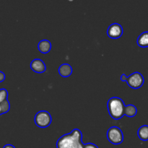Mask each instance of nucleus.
<instances>
[{"label": "nucleus", "mask_w": 148, "mask_h": 148, "mask_svg": "<svg viewBox=\"0 0 148 148\" xmlns=\"http://www.w3.org/2000/svg\"><path fill=\"white\" fill-rule=\"evenodd\" d=\"M3 148H15V147H14L13 145H12L8 144V145H4Z\"/></svg>", "instance_id": "18"}, {"label": "nucleus", "mask_w": 148, "mask_h": 148, "mask_svg": "<svg viewBox=\"0 0 148 148\" xmlns=\"http://www.w3.org/2000/svg\"><path fill=\"white\" fill-rule=\"evenodd\" d=\"M82 134L80 130L75 129L68 134H64L58 140L57 148H83L82 142Z\"/></svg>", "instance_id": "1"}, {"label": "nucleus", "mask_w": 148, "mask_h": 148, "mask_svg": "<svg viewBox=\"0 0 148 148\" xmlns=\"http://www.w3.org/2000/svg\"><path fill=\"white\" fill-rule=\"evenodd\" d=\"M127 79V77L126 76L125 74H122V75L121 76V80L123 81V82H125Z\"/></svg>", "instance_id": "17"}, {"label": "nucleus", "mask_w": 148, "mask_h": 148, "mask_svg": "<svg viewBox=\"0 0 148 148\" xmlns=\"http://www.w3.org/2000/svg\"><path fill=\"white\" fill-rule=\"evenodd\" d=\"M123 34V27L118 23L111 24L107 30V35L111 38H119Z\"/></svg>", "instance_id": "6"}, {"label": "nucleus", "mask_w": 148, "mask_h": 148, "mask_svg": "<svg viewBox=\"0 0 148 148\" xmlns=\"http://www.w3.org/2000/svg\"><path fill=\"white\" fill-rule=\"evenodd\" d=\"M137 134H138V137H140L141 140H143V141L148 140V126H142L138 130Z\"/></svg>", "instance_id": "11"}, {"label": "nucleus", "mask_w": 148, "mask_h": 148, "mask_svg": "<svg viewBox=\"0 0 148 148\" xmlns=\"http://www.w3.org/2000/svg\"><path fill=\"white\" fill-rule=\"evenodd\" d=\"M137 44L142 48L148 47V32H144L137 38Z\"/></svg>", "instance_id": "10"}, {"label": "nucleus", "mask_w": 148, "mask_h": 148, "mask_svg": "<svg viewBox=\"0 0 148 148\" xmlns=\"http://www.w3.org/2000/svg\"><path fill=\"white\" fill-rule=\"evenodd\" d=\"M4 79H5V75H4V72L0 71V82H3Z\"/></svg>", "instance_id": "16"}, {"label": "nucleus", "mask_w": 148, "mask_h": 148, "mask_svg": "<svg viewBox=\"0 0 148 148\" xmlns=\"http://www.w3.org/2000/svg\"><path fill=\"white\" fill-rule=\"evenodd\" d=\"M83 148H98V147L93 143H87V144L84 145Z\"/></svg>", "instance_id": "15"}, {"label": "nucleus", "mask_w": 148, "mask_h": 148, "mask_svg": "<svg viewBox=\"0 0 148 148\" xmlns=\"http://www.w3.org/2000/svg\"><path fill=\"white\" fill-rule=\"evenodd\" d=\"M38 48L42 53H47L51 49V43L48 40H42L39 42Z\"/></svg>", "instance_id": "9"}, {"label": "nucleus", "mask_w": 148, "mask_h": 148, "mask_svg": "<svg viewBox=\"0 0 148 148\" xmlns=\"http://www.w3.org/2000/svg\"><path fill=\"white\" fill-rule=\"evenodd\" d=\"M107 138L108 141L114 145H119L124 140L122 131L117 127H112L107 132Z\"/></svg>", "instance_id": "3"}, {"label": "nucleus", "mask_w": 148, "mask_h": 148, "mask_svg": "<svg viewBox=\"0 0 148 148\" xmlns=\"http://www.w3.org/2000/svg\"><path fill=\"white\" fill-rule=\"evenodd\" d=\"M59 73L63 77H68L72 73V68L68 64H64L59 68Z\"/></svg>", "instance_id": "8"}, {"label": "nucleus", "mask_w": 148, "mask_h": 148, "mask_svg": "<svg viewBox=\"0 0 148 148\" xmlns=\"http://www.w3.org/2000/svg\"><path fill=\"white\" fill-rule=\"evenodd\" d=\"M127 82L130 88L133 89H138L144 84V77L140 72H134L127 77Z\"/></svg>", "instance_id": "5"}, {"label": "nucleus", "mask_w": 148, "mask_h": 148, "mask_svg": "<svg viewBox=\"0 0 148 148\" xmlns=\"http://www.w3.org/2000/svg\"><path fill=\"white\" fill-rule=\"evenodd\" d=\"M10 104L8 100L3 101V102L0 103V115L1 114H6L10 111Z\"/></svg>", "instance_id": "13"}, {"label": "nucleus", "mask_w": 148, "mask_h": 148, "mask_svg": "<svg viewBox=\"0 0 148 148\" xmlns=\"http://www.w3.org/2000/svg\"><path fill=\"white\" fill-rule=\"evenodd\" d=\"M52 121L51 114L48 111H40L35 116V123L40 128H46L51 124Z\"/></svg>", "instance_id": "4"}, {"label": "nucleus", "mask_w": 148, "mask_h": 148, "mask_svg": "<svg viewBox=\"0 0 148 148\" xmlns=\"http://www.w3.org/2000/svg\"><path fill=\"white\" fill-rule=\"evenodd\" d=\"M30 68L36 73H43L46 70V66L44 62L39 59H36L32 61L30 63Z\"/></svg>", "instance_id": "7"}, {"label": "nucleus", "mask_w": 148, "mask_h": 148, "mask_svg": "<svg viewBox=\"0 0 148 148\" xmlns=\"http://www.w3.org/2000/svg\"><path fill=\"white\" fill-rule=\"evenodd\" d=\"M107 107L110 116L114 119L118 120L124 116L125 104L121 98L118 97L110 98L108 101Z\"/></svg>", "instance_id": "2"}, {"label": "nucleus", "mask_w": 148, "mask_h": 148, "mask_svg": "<svg viewBox=\"0 0 148 148\" xmlns=\"http://www.w3.org/2000/svg\"><path fill=\"white\" fill-rule=\"evenodd\" d=\"M137 109L134 105L125 106L124 108V115L128 117H134L137 114Z\"/></svg>", "instance_id": "12"}, {"label": "nucleus", "mask_w": 148, "mask_h": 148, "mask_svg": "<svg viewBox=\"0 0 148 148\" xmlns=\"http://www.w3.org/2000/svg\"><path fill=\"white\" fill-rule=\"evenodd\" d=\"M8 92L6 89H0V103L7 100Z\"/></svg>", "instance_id": "14"}]
</instances>
